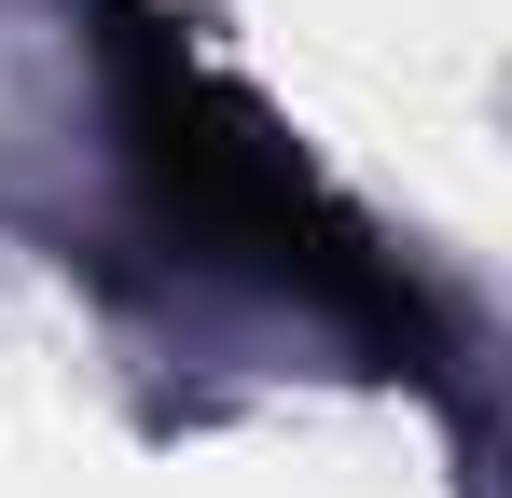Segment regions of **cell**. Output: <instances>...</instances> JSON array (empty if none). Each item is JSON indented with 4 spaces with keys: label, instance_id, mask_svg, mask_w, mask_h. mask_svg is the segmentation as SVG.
I'll return each instance as SVG.
<instances>
[{
    "label": "cell",
    "instance_id": "obj_1",
    "mask_svg": "<svg viewBox=\"0 0 512 498\" xmlns=\"http://www.w3.org/2000/svg\"><path fill=\"white\" fill-rule=\"evenodd\" d=\"M111 111H125V153L153 180V208H167L208 263H250L277 291L388 332V346H429V305L402 291V263L374 249V222L263 125L250 83H222L180 42L167 14H125V0H111Z\"/></svg>",
    "mask_w": 512,
    "mask_h": 498
}]
</instances>
